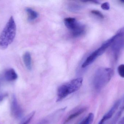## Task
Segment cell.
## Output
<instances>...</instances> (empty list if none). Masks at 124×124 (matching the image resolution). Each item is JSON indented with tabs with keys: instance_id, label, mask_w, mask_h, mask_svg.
I'll return each instance as SVG.
<instances>
[{
	"instance_id": "obj_1",
	"label": "cell",
	"mask_w": 124,
	"mask_h": 124,
	"mask_svg": "<svg viewBox=\"0 0 124 124\" xmlns=\"http://www.w3.org/2000/svg\"><path fill=\"white\" fill-rule=\"evenodd\" d=\"M16 27L14 17H11L0 34V48L6 49L12 43L16 36Z\"/></svg>"
},
{
	"instance_id": "obj_2",
	"label": "cell",
	"mask_w": 124,
	"mask_h": 124,
	"mask_svg": "<svg viewBox=\"0 0 124 124\" xmlns=\"http://www.w3.org/2000/svg\"><path fill=\"white\" fill-rule=\"evenodd\" d=\"M114 75V71L110 68L100 67L96 70L93 83L95 89L100 91L110 81Z\"/></svg>"
},
{
	"instance_id": "obj_3",
	"label": "cell",
	"mask_w": 124,
	"mask_h": 124,
	"mask_svg": "<svg viewBox=\"0 0 124 124\" xmlns=\"http://www.w3.org/2000/svg\"><path fill=\"white\" fill-rule=\"evenodd\" d=\"M82 83L83 79L78 78L61 85L57 91V101H61L68 95L78 91L81 86Z\"/></svg>"
},
{
	"instance_id": "obj_4",
	"label": "cell",
	"mask_w": 124,
	"mask_h": 124,
	"mask_svg": "<svg viewBox=\"0 0 124 124\" xmlns=\"http://www.w3.org/2000/svg\"><path fill=\"white\" fill-rule=\"evenodd\" d=\"M111 45V51L115 60L118 59L121 50L124 47V27L120 29L113 36Z\"/></svg>"
},
{
	"instance_id": "obj_5",
	"label": "cell",
	"mask_w": 124,
	"mask_h": 124,
	"mask_svg": "<svg viewBox=\"0 0 124 124\" xmlns=\"http://www.w3.org/2000/svg\"><path fill=\"white\" fill-rule=\"evenodd\" d=\"M113 36L104 42L97 49L93 52L84 61L82 67L85 68L93 63L96 59L102 55L107 49L111 46L113 40Z\"/></svg>"
},
{
	"instance_id": "obj_6",
	"label": "cell",
	"mask_w": 124,
	"mask_h": 124,
	"mask_svg": "<svg viewBox=\"0 0 124 124\" xmlns=\"http://www.w3.org/2000/svg\"><path fill=\"white\" fill-rule=\"evenodd\" d=\"M11 111L15 118L19 119L22 116L23 111L17 102L16 96L13 95L11 103Z\"/></svg>"
},
{
	"instance_id": "obj_7",
	"label": "cell",
	"mask_w": 124,
	"mask_h": 124,
	"mask_svg": "<svg viewBox=\"0 0 124 124\" xmlns=\"http://www.w3.org/2000/svg\"><path fill=\"white\" fill-rule=\"evenodd\" d=\"M87 108L86 107H83L77 108L74 110L73 112H71L70 114L66 117L65 120L64 121L63 124H68L71 121H73L77 118L78 116L82 114L86 110Z\"/></svg>"
},
{
	"instance_id": "obj_8",
	"label": "cell",
	"mask_w": 124,
	"mask_h": 124,
	"mask_svg": "<svg viewBox=\"0 0 124 124\" xmlns=\"http://www.w3.org/2000/svg\"><path fill=\"white\" fill-rule=\"evenodd\" d=\"M121 103V100L119 99L117 100L114 104L111 109L103 116L102 119L104 121L106 122L112 118L113 116L116 112L118 108L120 107Z\"/></svg>"
},
{
	"instance_id": "obj_9",
	"label": "cell",
	"mask_w": 124,
	"mask_h": 124,
	"mask_svg": "<svg viewBox=\"0 0 124 124\" xmlns=\"http://www.w3.org/2000/svg\"><path fill=\"white\" fill-rule=\"evenodd\" d=\"M64 23L67 28L72 31L77 27L79 23L74 18L67 17L64 19Z\"/></svg>"
},
{
	"instance_id": "obj_10",
	"label": "cell",
	"mask_w": 124,
	"mask_h": 124,
	"mask_svg": "<svg viewBox=\"0 0 124 124\" xmlns=\"http://www.w3.org/2000/svg\"><path fill=\"white\" fill-rule=\"evenodd\" d=\"M4 78L8 81H12L17 78L18 75L14 69L9 68L7 70L4 74Z\"/></svg>"
},
{
	"instance_id": "obj_11",
	"label": "cell",
	"mask_w": 124,
	"mask_h": 124,
	"mask_svg": "<svg viewBox=\"0 0 124 124\" xmlns=\"http://www.w3.org/2000/svg\"><path fill=\"white\" fill-rule=\"evenodd\" d=\"M85 26L79 23V25L71 31L72 36L75 38L79 37L84 34L85 31Z\"/></svg>"
},
{
	"instance_id": "obj_12",
	"label": "cell",
	"mask_w": 124,
	"mask_h": 124,
	"mask_svg": "<svg viewBox=\"0 0 124 124\" xmlns=\"http://www.w3.org/2000/svg\"><path fill=\"white\" fill-rule=\"evenodd\" d=\"M23 62L25 67L29 70H31L32 68V59L30 52H26L23 55Z\"/></svg>"
},
{
	"instance_id": "obj_13",
	"label": "cell",
	"mask_w": 124,
	"mask_h": 124,
	"mask_svg": "<svg viewBox=\"0 0 124 124\" xmlns=\"http://www.w3.org/2000/svg\"><path fill=\"white\" fill-rule=\"evenodd\" d=\"M26 12L28 15V20L30 21H33L38 17V14L36 11L30 8L26 9Z\"/></svg>"
},
{
	"instance_id": "obj_14",
	"label": "cell",
	"mask_w": 124,
	"mask_h": 124,
	"mask_svg": "<svg viewBox=\"0 0 124 124\" xmlns=\"http://www.w3.org/2000/svg\"><path fill=\"white\" fill-rule=\"evenodd\" d=\"M94 119V114L92 113H90L79 124H92L93 122Z\"/></svg>"
},
{
	"instance_id": "obj_15",
	"label": "cell",
	"mask_w": 124,
	"mask_h": 124,
	"mask_svg": "<svg viewBox=\"0 0 124 124\" xmlns=\"http://www.w3.org/2000/svg\"><path fill=\"white\" fill-rule=\"evenodd\" d=\"M35 112H32L24 117L19 124H29L35 116Z\"/></svg>"
},
{
	"instance_id": "obj_16",
	"label": "cell",
	"mask_w": 124,
	"mask_h": 124,
	"mask_svg": "<svg viewBox=\"0 0 124 124\" xmlns=\"http://www.w3.org/2000/svg\"><path fill=\"white\" fill-rule=\"evenodd\" d=\"M82 6L77 4L71 3L68 6V9L69 11L72 12H77L81 9Z\"/></svg>"
},
{
	"instance_id": "obj_17",
	"label": "cell",
	"mask_w": 124,
	"mask_h": 124,
	"mask_svg": "<svg viewBox=\"0 0 124 124\" xmlns=\"http://www.w3.org/2000/svg\"><path fill=\"white\" fill-rule=\"evenodd\" d=\"M124 111V110H123L119 108L118 111L117 112L114 118L113 119L111 124H116L119 119L121 117V116L122 114L123 113Z\"/></svg>"
},
{
	"instance_id": "obj_18",
	"label": "cell",
	"mask_w": 124,
	"mask_h": 124,
	"mask_svg": "<svg viewBox=\"0 0 124 124\" xmlns=\"http://www.w3.org/2000/svg\"><path fill=\"white\" fill-rule=\"evenodd\" d=\"M118 72L119 75L121 77L124 78V64H122L118 66Z\"/></svg>"
},
{
	"instance_id": "obj_19",
	"label": "cell",
	"mask_w": 124,
	"mask_h": 124,
	"mask_svg": "<svg viewBox=\"0 0 124 124\" xmlns=\"http://www.w3.org/2000/svg\"><path fill=\"white\" fill-rule=\"evenodd\" d=\"M92 14L94 15L95 16L99 17L101 19H103L104 18V16L102 13H101L100 11L98 10H93L91 11Z\"/></svg>"
},
{
	"instance_id": "obj_20",
	"label": "cell",
	"mask_w": 124,
	"mask_h": 124,
	"mask_svg": "<svg viewBox=\"0 0 124 124\" xmlns=\"http://www.w3.org/2000/svg\"><path fill=\"white\" fill-rule=\"evenodd\" d=\"M101 8L103 10H108L110 9V6L108 2H105L102 4L101 6Z\"/></svg>"
},
{
	"instance_id": "obj_21",
	"label": "cell",
	"mask_w": 124,
	"mask_h": 124,
	"mask_svg": "<svg viewBox=\"0 0 124 124\" xmlns=\"http://www.w3.org/2000/svg\"><path fill=\"white\" fill-rule=\"evenodd\" d=\"M117 124H124V116Z\"/></svg>"
},
{
	"instance_id": "obj_22",
	"label": "cell",
	"mask_w": 124,
	"mask_h": 124,
	"mask_svg": "<svg viewBox=\"0 0 124 124\" xmlns=\"http://www.w3.org/2000/svg\"><path fill=\"white\" fill-rule=\"evenodd\" d=\"M6 97V95L3 94L0 95V102L1 101Z\"/></svg>"
},
{
	"instance_id": "obj_23",
	"label": "cell",
	"mask_w": 124,
	"mask_h": 124,
	"mask_svg": "<svg viewBox=\"0 0 124 124\" xmlns=\"http://www.w3.org/2000/svg\"><path fill=\"white\" fill-rule=\"evenodd\" d=\"M105 122H106L104 121L103 120L101 119L98 124H105Z\"/></svg>"
},
{
	"instance_id": "obj_24",
	"label": "cell",
	"mask_w": 124,
	"mask_h": 124,
	"mask_svg": "<svg viewBox=\"0 0 124 124\" xmlns=\"http://www.w3.org/2000/svg\"><path fill=\"white\" fill-rule=\"evenodd\" d=\"M118 1L119 3L121 4L124 5V0H119Z\"/></svg>"
}]
</instances>
